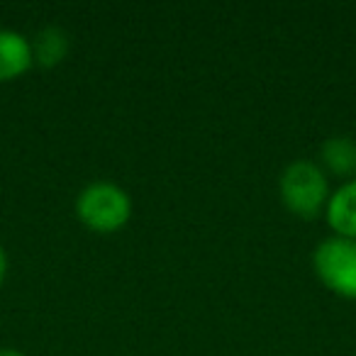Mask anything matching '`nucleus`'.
<instances>
[{
	"mask_svg": "<svg viewBox=\"0 0 356 356\" xmlns=\"http://www.w3.org/2000/svg\"><path fill=\"white\" fill-rule=\"evenodd\" d=\"M76 210H79L81 220L88 222L90 227L108 232V229L127 222L132 200L120 186L110 184V181H95L81 191Z\"/></svg>",
	"mask_w": 356,
	"mask_h": 356,
	"instance_id": "1",
	"label": "nucleus"
},
{
	"mask_svg": "<svg viewBox=\"0 0 356 356\" xmlns=\"http://www.w3.org/2000/svg\"><path fill=\"white\" fill-rule=\"evenodd\" d=\"M281 193L293 213L302 215V218H312L327 200V178L312 161L300 159L283 171Z\"/></svg>",
	"mask_w": 356,
	"mask_h": 356,
	"instance_id": "2",
	"label": "nucleus"
},
{
	"mask_svg": "<svg viewBox=\"0 0 356 356\" xmlns=\"http://www.w3.org/2000/svg\"><path fill=\"white\" fill-rule=\"evenodd\" d=\"M315 268L332 291L356 298V239H325L315 252Z\"/></svg>",
	"mask_w": 356,
	"mask_h": 356,
	"instance_id": "3",
	"label": "nucleus"
},
{
	"mask_svg": "<svg viewBox=\"0 0 356 356\" xmlns=\"http://www.w3.org/2000/svg\"><path fill=\"white\" fill-rule=\"evenodd\" d=\"M327 220L341 237L356 239V178L334 191L327 203Z\"/></svg>",
	"mask_w": 356,
	"mask_h": 356,
	"instance_id": "4",
	"label": "nucleus"
},
{
	"mask_svg": "<svg viewBox=\"0 0 356 356\" xmlns=\"http://www.w3.org/2000/svg\"><path fill=\"white\" fill-rule=\"evenodd\" d=\"M32 64V44L15 30H0V79H13Z\"/></svg>",
	"mask_w": 356,
	"mask_h": 356,
	"instance_id": "5",
	"label": "nucleus"
},
{
	"mask_svg": "<svg viewBox=\"0 0 356 356\" xmlns=\"http://www.w3.org/2000/svg\"><path fill=\"white\" fill-rule=\"evenodd\" d=\"M66 49H69V35L61 27L49 25L37 35L32 44V59H37L42 66H54L66 56Z\"/></svg>",
	"mask_w": 356,
	"mask_h": 356,
	"instance_id": "6",
	"label": "nucleus"
},
{
	"mask_svg": "<svg viewBox=\"0 0 356 356\" xmlns=\"http://www.w3.org/2000/svg\"><path fill=\"white\" fill-rule=\"evenodd\" d=\"M322 156L334 173L349 176L356 171V142L351 137H330L322 147Z\"/></svg>",
	"mask_w": 356,
	"mask_h": 356,
	"instance_id": "7",
	"label": "nucleus"
},
{
	"mask_svg": "<svg viewBox=\"0 0 356 356\" xmlns=\"http://www.w3.org/2000/svg\"><path fill=\"white\" fill-rule=\"evenodd\" d=\"M6 268H8V257H6V249L0 247V281L6 276Z\"/></svg>",
	"mask_w": 356,
	"mask_h": 356,
	"instance_id": "8",
	"label": "nucleus"
},
{
	"mask_svg": "<svg viewBox=\"0 0 356 356\" xmlns=\"http://www.w3.org/2000/svg\"><path fill=\"white\" fill-rule=\"evenodd\" d=\"M0 356H25V354H20L15 349H0Z\"/></svg>",
	"mask_w": 356,
	"mask_h": 356,
	"instance_id": "9",
	"label": "nucleus"
}]
</instances>
